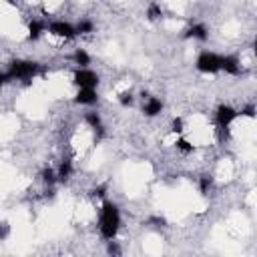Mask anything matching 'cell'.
Returning <instances> with one entry per match:
<instances>
[{
    "mask_svg": "<svg viewBox=\"0 0 257 257\" xmlns=\"http://www.w3.org/2000/svg\"><path fill=\"white\" fill-rule=\"evenodd\" d=\"M84 120L94 128V131H102V120H100V116H98V112H86V116H84Z\"/></svg>",
    "mask_w": 257,
    "mask_h": 257,
    "instance_id": "obj_14",
    "label": "cell"
},
{
    "mask_svg": "<svg viewBox=\"0 0 257 257\" xmlns=\"http://www.w3.org/2000/svg\"><path fill=\"white\" fill-rule=\"evenodd\" d=\"M239 114H245V116H249V118H255V106H253V104H249V106L241 108V112H239Z\"/></svg>",
    "mask_w": 257,
    "mask_h": 257,
    "instance_id": "obj_22",
    "label": "cell"
},
{
    "mask_svg": "<svg viewBox=\"0 0 257 257\" xmlns=\"http://www.w3.org/2000/svg\"><path fill=\"white\" fill-rule=\"evenodd\" d=\"M72 58H74V62H76V64H80V66H86V64L90 62V56H88L82 48H76V50H74V54H72Z\"/></svg>",
    "mask_w": 257,
    "mask_h": 257,
    "instance_id": "obj_15",
    "label": "cell"
},
{
    "mask_svg": "<svg viewBox=\"0 0 257 257\" xmlns=\"http://www.w3.org/2000/svg\"><path fill=\"white\" fill-rule=\"evenodd\" d=\"M94 195L102 197V195H104V187H98V189H94Z\"/></svg>",
    "mask_w": 257,
    "mask_h": 257,
    "instance_id": "obj_26",
    "label": "cell"
},
{
    "mask_svg": "<svg viewBox=\"0 0 257 257\" xmlns=\"http://www.w3.org/2000/svg\"><path fill=\"white\" fill-rule=\"evenodd\" d=\"M161 110H163V100L157 96H147V100L143 104V112L147 116H157Z\"/></svg>",
    "mask_w": 257,
    "mask_h": 257,
    "instance_id": "obj_8",
    "label": "cell"
},
{
    "mask_svg": "<svg viewBox=\"0 0 257 257\" xmlns=\"http://www.w3.org/2000/svg\"><path fill=\"white\" fill-rule=\"evenodd\" d=\"M100 235L102 239L110 241L116 237L118 233V227H120V213H118V207L110 201H104L102 203V209H100Z\"/></svg>",
    "mask_w": 257,
    "mask_h": 257,
    "instance_id": "obj_1",
    "label": "cell"
},
{
    "mask_svg": "<svg viewBox=\"0 0 257 257\" xmlns=\"http://www.w3.org/2000/svg\"><path fill=\"white\" fill-rule=\"evenodd\" d=\"M42 181H44L46 185H54L58 179H56V173H54L52 169H44V171H42Z\"/></svg>",
    "mask_w": 257,
    "mask_h": 257,
    "instance_id": "obj_19",
    "label": "cell"
},
{
    "mask_svg": "<svg viewBox=\"0 0 257 257\" xmlns=\"http://www.w3.org/2000/svg\"><path fill=\"white\" fill-rule=\"evenodd\" d=\"M108 253H112V255H118V253H120V249H118V245H116V243H114L112 239L108 241Z\"/></svg>",
    "mask_w": 257,
    "mask_h": 257,
    "instance_id": "obj_23",
    "label": "cell"
},
{
    "mask_svg": "<svg viewBox=\"0 0 257 257\" xmlns=\"http://www.w3.org/2000/svg\"><path fill=\"white\" fill-rule=\"evenodd\" d=\"M177 149H179L181 153H193V145H191L187 139H183V137L177 139Z\"/></svg>",
    "mask_w": 257,
    "mask_h": 257,
    "instance_id": "obj_18",
    "label": "cell"
},
{
    "mask_svg": "<svg viewBox=\"0 0 257 257\" xmlns=\"http://www.w3.org/2000/svg\"><path fill=\"white\" fill-rule=\"evenodd\" d=\"M185 38H197V40H207V28L203 24H193L191 28H187Z\"/></svg>",
    "mask_w": 257,
    "mask_h": 257,
    "instance_id": "obj_11",
    "label": "cell"
},
{
    "mask_svg": "<svg viewBox=\"0 0 257 257\" xmlns=\"http://www.w3.org/2000/svg\"><path fill=\"white\" fill-rule=\"evenodd\" d=\"M72 80H74V84H76L78 88H94V86L98 84V74H96L94 70L82 66V68L74 70Z\"/></svg>",
    "mask_w": 257,
    "mask_h": 257,
    "instance_id": "obj_5",
    "label": "cell"
},
{
    "mask_svg": "<svg viewBox=\"0 0 257 257\" xmlns=\"http://www.w3.org/2000/svg\"><path fill=\"white\" fill-rule=\"evenodd\" d=\"M48 32L54 34V36H60V38H74L76 36V30L72 24L64 22V20H54L48 24Z\"/></svg>",
    "mask_w": 257,
    "mask_h": 257,
    "instance_id": "obj_6",
    "label": "cell"
},
{
    "mask_svg": "<svg viewBox=\"0 0 257 257\" xmlns=\"http://www.w3.org/2000/svg\"><path fill=\"white\" fill-rule=\"evenodd\" d=\"M6 82H10V78H8V74L6 72H0V88L6 84Z\"/></svg>",
    "mask_w": 257,
    "mask_h": 257,
    "instance_id": "obj_24",
    "label": "cell"
},
{
    "mask_svg": "<svg viewBox=\"0 0 257 257\" xmlns=\"http://www.w3.org/2000/svg\"><path fill=\"white\" fill-rule=\"evenodd\" d=\"M118 102H120L122 106H131V104H133V94H131V92H122V94L118 96Z\"/></svg>",
    "mask_w": 257,
    "mask_h": 257,
    "instance_id": "obj_21",
    "label": "cell"
},
{
    "mask_svg": "<svg viewBox=\"0 0 257 257\" xmlns=\"http://www.w3.org/2000/svg\"><path fill=\"white\" fill-rule=\"evenodd\" d=\"M74 100H76L78 104H94V102L98 100V94H96L94 88H78Z\"/></svg>",
    "mask_w": 257,
    "mask_h": 257,
    "instance_id": "obj_9",
    "label": "cell"
},
{
    "mask_svg": "<svg viewBox=\"0 0 257 257\" xmlns=\"http://www.w3.org/2000/svg\"><path fill=\"white\" fill-rule=\"evenodd\" d=\"M211 185H213V179H211L209 175H203V177H201V181H199V191H201L203 195H207V193H209V189H211Z\"/></svg>",
    "mask_w": 257,
    "mask_h": 257,
    "instance_id": "obj_17",
    "label": "cell"
},
{
    "mask_svg": "<svg viewBox=\"0 0 257 257\" xmlns=\"http://www.w3.org/2000/svg\"><path fill=\"white\" fill-rule=\"evenodd\" d=\"M161 16H163L161 6H159L157 2H151V4H149V8H147V18H149L151 22H155V20H159Z\"/></svg>",
    "mask_w": 257,
    "mask_h": 257,
    "instance_id": "obj_13",
    "label": "cell"
},
{
    "mask_svg": "<svg viewBox=\"0 0 257 257\" xmlns=\"http://www.w3.org/2000/svg\"><path fill=\"white\" fill-rule=\"evenodd\" d=\"M70 175H72V165H70V161H62L60 167H58V171H56V179H58V181H68Z\"/></svg>",
    "mask_w": 257,
    "mask_h": 257,
    "instance_id": "obj_12",
    "label": "cell"
},
{
    "mask_svg": "<svg viewBox=\"0 0 257 257\" xmlns=\"http://www.w3.org/2000/svg\"><path fill=\"white\" fill-rule=\"evenodd\" d=\"M8 235V225L6 223H0V239Z\"/></svg>",
    "mask_w": 257,
    "mask_h": 257,
    "instance_id": "obj_25",
    "label": "cell"
},
{
    "mask_svg": "<svg viewBox=\"0 0 257 257\" xmlns=\"http://www.w3.org/2000/svg\"><path fill=\"white\" fill-rule=\"evenodd\" d=\"M44 30H46V24H44V22L32 20V22L28 24V38H30V40H38Z\"/></svg>",
    "mask_w": 257,
    "mask_h": 257,
    "instance_id": "obj_10",
    "label": "cell"
},
{
    "mask_svg": "<svg viewBox=\"0 0 257 257\" xmlns=\"http://www.w3.org/2000/svg\"><path fill=\"white\" fill-rule=\"evenodd\" d=\"M171 131L173 133H177V135H181L183 133V118H173V122H171Z\"/></svg>",
    "mask_w": 257,
    "mask_h": 257,
    "instance_id": "obj_20",
    "label": "cell"
},
{
    "mask_svg": "<svg viewBox=\"0 0 257 257\" xmlns=\"http://www.w3.org/2000/svg\"><path fill=\"white\" fill-rule=\"evenodd\" d=\"M239 116V110H235L233 106L229 104H219L217 106V112H215V120H217V126L221 133L227 135V128L231 126V122Z\"/></svg>",
    "mask_w": 257,
    "mask_h": 257,
    "instance_id": "obj_4",
    "label": "cell"
},
{
    "mask_svg": "<svg viewBox=\"0 0 257 257\" xmlns=\"http://www.w3.org/2000/svg\"><path fill=\"white\" fill-rule=\"evenodd\" d=\"M74 30H76V34H88V32L94 30V24H92L90 20H80V22L74 26Z\"/></svg>",
    "mask_w": 257,
    "mask_h": 257,
    "instance_id": "obj_16",
    "label": "cell"
},
{
    "mask_svg": "<svg viewBox=\"0 0 257 257\" xmlns=\"http://www.w3.org/2000/svg\"><path fill=\"white\" fill-rule=\"evenodd\" d=\"M40 72V64L34 62V60H14L10 62V68H8V78L10 80H24V82H30L36 74Z\"/></svg>",
    "mask_w": 257,
    "mask_h": 257,
    "instance_id": "obj_2",
    "label": "cell"
},
{
    "mask_svg": "<svg viewBox=\"0 0 257 257\" xmlns=\"http://www.w3.org/2000/svg\"><path fill=\"white\" fill-rule=\"evenodd\" d=\"M197 70L203 72V74H215L221 70V64H219V54L215 52H209V50H203L199 56H197V62H195Z\"/></svg>",
    "mask_w": 257,
    "mask_h": 257,
    "instance_id": "obj_3",
    "label": "cell"
},
{
    "mask_svg": "<svg viewBox=\"0 0 257 257\" xmlns=\"http://www.w3.org/2000/svg\"><path fill=\"white\" fill-rule=\"evenodd\" d=\"M219 64H221V70H225L227 74H239V70H241L239 58H237V56H233V54L219 56Z\"/></svg>",
    "mask_w": 257,
    "mask_h": 257,
    "instance_id": "obj_7",
    "label": "cell"
}]
</instances>
